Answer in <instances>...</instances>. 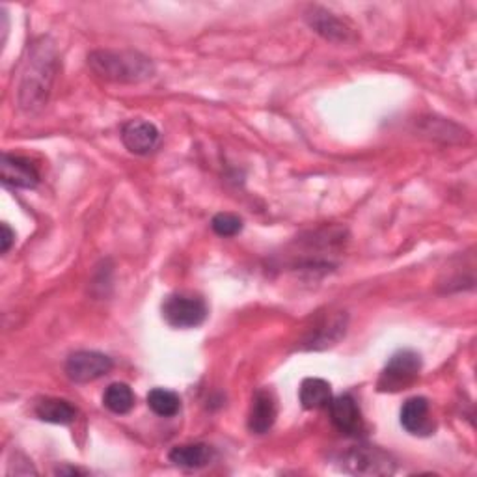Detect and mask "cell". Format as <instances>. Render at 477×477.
Masks as SVG:
<instances>
[{
    "mask_svg": "<svg viewBox=\"0 0 477 477\" xmlns=\"http://www.w3.org/2000/svg\"><path fill=\"white\" fill-rule=\"evenodd\" d=\"M88 64L96 75L112 82H142L155 73L151 60L135 51H96Z\"/></svg>",
    "mask_w": 477,
    "mask_h": 477,
    "instance_id": "obj_1",
    "label": "cell"
},
{
    "mask_svg": "<svg viewBox=\"0 0 477 477\" xmlns=\"http://www.w3.org/2000/svg\"><path fill=\"white\" fill-rule=\"evenodd\" d=\"M341 472L353 475H392L396 461L375 446H353L336 457Z\"/></svg>",
    "mask_w": 477,
    "mask_h": 477,
    "instance_id": "obj_2",
    "label": "cell"
},
{
    "mask_svg": "<svg viewBox=\"0 0 477 477\" xmlns=\"http://www.w3.org/2000/svg\"><path fill=\"white\" fill-rule=\"evenodd\" d=\"M162 316L173 328H196L207 317V305L194 293H173L164 300Z\"/></svg>",
    "mask_w": 477,
    "mask_h": 477,
    "instance_id": "obj_3",
    "label": "cell"
},
{
    "mask_svg": "<svg viewBox=\"0 0 477 477\" xmlns=\"http://www.w3.org/2000/svg\"><path fill=\"white\" fill-rule=\"evenodd\" d=\"M39 62H32L30 69L25 75V84L21 88V103L25 109L41 107L47 101V94L53 80V55L46 47H37Z\"/></svg>",
    "mask_w": 477,
    "mask_h": 477,
    "instance_id": "obj_4",
    "label": "cell"
},
{
    "mask_svg": "<svg viewBox=\"0 0 477 477\" xmlns=\"http://www.w3.org/2000/svg\"><path fill=\"white\" fill-rule=\"evenodd\" d=\"M421 371V357L416 351L403 349L388 360L378 378L380 392H401L409 388Z\"/></svg>",
    "mask_w": 477,
    "mask_h": 477,
    "instance_id": "obj_5",
    "label": "cell"
},
{
    "mask_svg": "<svg viewBox=\"0 0 477 477\" xmlns=\"http://www.w3.org/2000/svg\"><path fill=\"white\" fill-rule=\"evenodd\" d=\"M112 358L98 351H78L66 362V373L73 382L84 384L105 377L112 369Z\"/></svg>",
    "mask_w": 477,
    "mask_h": 477,
    "instance_id": "obj_6",
    "label": "cell"
},
{
    "mask_svg": "<svg viewBox=\"0 0 477 477\" xmlns=\"http://www.w3.org/2000/svg\"><path fill=\"white\" fill-rule=\"evenodd\" d=\"M123 146L135 155H148L155 151L161 140L159 129L146 119H131L121 129Z\"/></svg>",
    "mask_w": 477,
    "mask_h": 477,
    "instance_id": "obj_7",
    "label": "cell"
},
{
    "mask_svg": "<svg viewBox=\"0 0 477 477\" xmlns=\"http://www.w3.org/2000/svg\"><path fill=\"white\" fill-rule=\"evenodd\" d=\"M306 19H308L310 26L328 41L349 43V41L357 39L355 28L349 23H347L345 19L336 17L334 14H330L323 8H310V12L306 14Z\"/></svg>",
    "mask_w": 477,
    "mask_h": 477,
    "instance_id": "obj_8",
    "label": "cell"
},
{
    "mask_svg": "<svg viewBox=\"0 0 477 477\" xmlns=\"http://www.w3.org/2000/svg\"><path fill=\"white\" fill-rule=\"evenodd\" d=\"M330 420L334 427L345 435H358V432L364 429V420L362 412L358 409V403L355 401L353 396L343 394L337 398H332L330 405Z\"/></svg>",
    "mask_w": 477,
    "mask_h": 477,
    "instance_id": "obj_9",
    "label": "cell"
},
{
    "mask_svg": "<svg viewBox=\"0 0 477 477\" xmlns=\"http://www.w3.org/2000/svg\"><path fill=\"white\" fill-rule=\"evenodd\" d=\"M278 416V407H276V398L271 389H257L250 414H248V429L255 435H265V432L275 425Z\"/></svg>",
    "mask_w": 477,
    "mask_h": 477,
    "instance_id": "obj_10",
    "label": "cell"
},
{
    "mask_svg": "<svg viewBox=\"0 0 477 477\" xmlns=\"http://www.w3.org/2000/svg\"><path fill=\"white\" fill-rule=\"evenodd\" d=\"M3 183L12 189H36L39 183V171L28 159L5 153Z\"/></svg>",
    "mask_w": 477,
    "mask_h": 477,
    "instance_id": "obj_11",
    "label": "cell"
},
{
    "mask_svg": "<svg viewBox=\"0 0 477 477\" xmlns=\"http://www.w3.org/2000/svg\"><path fill=\"white\" fill-rule=\"evenodd\" d=\"M401 425L410 435H430L432 421L429 418V401L425 398H412L401 409Z\"/></svg>",
    "mask_w": 477,
    "mask_h": 477,
    "instance_id": "obj_12",
    "label": "cell"
},
{
    "mask_svg": "<svg viewBox=\"0 0 477 477\" xmlns=\"http://www.w3.org/2000/svg\"><path fill=\"white\" fill-rule=\"evenodd\" d=\"M214 448H211L209 444H185V446H176L168 459L170 462H173L176 466H181V468H189V470H198V468H203L207 464L213 462L214 459Z\"/></svg>",
    "mask_w": 477,
    "mask_h": 477,
    "instance_id": "obj_13",
    "label": "cell"
},
{
    "mask_svg": "<svg viewBox=\"0 0 477 477\" xmlns=\"http://www.w3.org/2000/svg\"><path fill=\"white\" fill-rule=\"evenodd\" d=\"M300 403L306 410H317V409H327L332 401V388L327 380L323 378H305L300 384L298 392Z\"/></svg>",
    "mask_w": 477,
    "mask_h": 477,
    "instance_id": "obj_14",
    "label": "cell"
},
{
    "mask_svg": "<svg viewBox=\"0 0 477 477\" xmlns=\"http://www.w3.org/2000/svg\"><path fill=\"white\" fill-rule=\"evenodd\" d=\"M36 416L41 421H47V423L69 425L77 420V409L66 399L47 398V399H41L36 405Z\"/></svg>",
    "mask_w": 477,
    "mask_h": 477,
    "instance_id": "obj_15",
    "label": "cell"
},
{
    "mask_svg": "<svg viewBox=\"0 0 477 477\" xmlns=\"http://www.w3.org/2000/svg\"><path fill=\"white\" fill-rule=\"evenodd\" d=\"M135 394L129 384L125 382H114L110 384L105 394H103V405L112 412V414H127L131 412L135 407Z\"/></svg>",
    "mask_w": 477,
    "mask_h": 477,
    "instance_id": "obj_16",
    "label": "cell"
},
{
    "mask_svg": "<svg viewBox=\"0 0 477 477\" xmlns=\"http://www.w3.org/2000/svg\"><path fill=\"white\" fill-rule=\"evenodd\" d=\"M148 407L161 418H171L181 410V399L166 388H153L148 394Z\"/></svg>",
    "mask_w": 477,
    "mask_h": 477,
    "instance_id": "obj_17",
    "label": "cell"
},
{
    "mask_svg": "<svg viewBox=\"0 0 477 477\" xmlns=\"http://www.w3.org/2000/svg\"><path fill=\"white\" fill-rule=\"evenodd\" d=\"M211 228L216 235L221 237H233L237 233H241L243 230V221L239 219L237 214L232 213H219L211 221Z\"/></svg>",
    "mask_w": 477,
    "mask_h": 477,
    "instance_id": "obj_18",
    "label": "cell"
},
{
    "mask_svg": "<svg viewBox=\"0 0 477 477\" xmlns=\"http://www.w3.org/2000/svg\"><path fill=\"white\" fill-rule=\"evenodd\" d=\"M16 241V233L10 230L8 224H3V254H6Z\"/></svg>",
    "mask_w": 477,
    "mask_h": 477,
    "instance_id": "obj_19",
    "label": "cell"
},
{
    "mask_svg": "<svg viewBox=\"0 0 477 477\" xmlns=\"http://www.w3.org/2000/svg\"><path fill=\"white\" fill-rule=\"evenodd\" d=\"M57 473H60V475H64V473H69V475H77V473H84L82 470H78V468H57Z\"/></svg>",
    "mask_w": 477,
    "mask_h": 477,
    "instance_id": "obj_20",
    "label": "cell"
}]
</instances>
